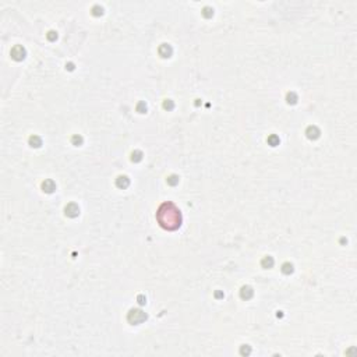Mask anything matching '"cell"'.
<instances>
[{"label":"cell","mask_w":357,"mask_h":357,"mask_svg":"<svg viewBox=\"0 0 357 357\" xmlns=\"http://www.w3.org/2000/svg\"><path fill=\"white\" fill-rule=\"evenodd\" d=\"M157 219L165 230H176L181 225L180 211L172 202H165L159 206L157 212Z\"/></svg>","instance_id":"1"},{"label":"cell","mask_w":357,"mask_h":357,"mask_svg":"<svg viewBox=\"0 0 357 357\" xmlns=\"http://www.w3.org/2000/svg\"><path fill=\"white\" fill-rule=\"evenodd\" d=\"M145 314H142L141 311H131L130 313V315H128V320H130V323H134V324H138L141 323V321H144L145 320Z\"/></svg>","instance_id":"2"}]
</instances>
